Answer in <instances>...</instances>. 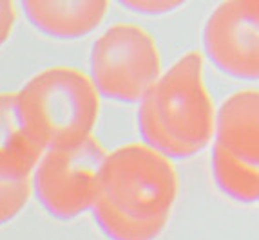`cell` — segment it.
Wrapping results in <instances>:
<instances>
[{"label": "cell", "mask_w": 259, "mask_h": 240, "mask_svg": "<svg viewBox=\"0 0 259 240\" xmlns=\"http://www.w3.org/2000/svg\"><path fill=\"white\" fill-rule=\"evenodd\" d=\"M138 130L145 145L168 159L201 152L216 134V114L203 82V56H182L140 101Z\"/></svg>", "instance_id": "cell-2"}, {"label": "cell", "mask_w": 259, "mask_h": 240, "mask_svg": "<svg viewBox=\"0 0 259 240\" xmlns=\"http://www.w3.org/2000/svg\"><path fill=\"white\" fill-rule=\"evenodd\" d=\"M160 76V52L143 27L114 24L96 38L91 78L102 96L120 103L142 101Z\"/></svg>", "instance_id": "cell-4"}, {"label": "cell", "mask_w": 259, "mask_h": 240, "mask_svg": "<svg viewBox=\"0 0 259 240\" xmlns=\"http://www.w3.org/2000/svg\"><path fill=\"white\" fill-rule=\"evenodd\" d=\"M212 157L259 168V90H238L225 99L216 116Z\"/></svg>", "instance_id": "cell-7"}, {"label": "cell", "mask_w": 259, "mask_h": 240, "mask_svg": "<svg viewBox=\"0 0 259 240\" xmlns=\"http://www.w3.org/2000/svg\"><path fill=\"white\" fill-rule=\"evenodd\" d=\"M178 197V173L167 155L149 145L107 154L98 177L93 215L111 240H154Z\"/></svg>", "instance_id": "cell-1"}, {"label": "cell", "mask_w": 259, "mask_h": 240, "mask_svg": "<svg viewBox=\"0 0 259 240\" xmlns=\"http://www.w3.org/2000/svg\"><path fill=\"white\" fill-rule=\"evenodd\" d=\"M246 2H248L250 6H254L255 9H259V0H246Z\"/></svg>", "instance_id": "cell-13"}, {"label": "cell", "mask_w": 259, "mask_h": 240, "mask_svg": "<svg viewBox=\"0 0 259 240\" xmlns=\"http://www.w3.org/2000/svg\"><path fill=\"white\" fill-rule=\"evenodd\" d=\"M107 154L93 136L76 146L46 150L33 179L44 210L55 219L71 220L93 208Z\"/></svg>", "instance_id": "cell-5"}, {"label": "cell", "mask_w": 259, "mask_h": 240, "mask_svg": "<svg viewBox=\"0 0 259 240\" xmlns=\"http://www.w3.org/2000/svg\"><path fill=\"white\" fill-rule=\"evenodd\" d=\"M17 11H15L13 0H0V47L9 40L13 33Z\"/></svg>", "instance_id": "cell-12"}, {"label": "cell", "mask_w": 259, "mask_h": 240, "mask_svg": "<svg viewBox=\"0 0 259 240\" xmlns=\"http://www.w3.org/2000/svg\"><path fill=\"white\" fill-rule=\"evenodd\" d=\"M203 42L220 71L259 80V9L246 0H223L208 17Z\"/></svg>", "instance_id": "cell-6"}, {"label": "cell", "mask_w": 259, "mask_h": 240, "mask_svg": "<svg viewBox=\"0 0 259 240\" xmlns=\"http://www.w3.org/2000/svg\"><path fill=\"white\" fill-rule=\"evenodd\" d=\"M33 183L29 177L6 179L0 177V224L13 220L31 197Z\"/></svg>", "instance_id": "cell-10"}, {"label": "cell", "mask_w": 259, "mask_h": 240, "mask_svg": "<svg viewBox=\"0 0 259 240\" xmlns=\"http://www.w3.org/2000/svg\"><path fill=\"white\" fill-rule=\"evenodd\" d=\"M17 105L24 129L46 152L76 146L93 136L100 92L82 71L55 65L27 80L17 92Z\"/></svg>", "instance_id": "cell-3"}, {"label": "cell", "mask_w": 259, "mask_h": 240, "mask_svg": "<svg viewBox=\"0 0 259 240\" xmlns=\"http://www.w3.org/2000/svg\"><path fill=\"white\" fill-rule=\"evenodd\" d=\"M22 8L40 33L58 40H76L102 24L109 0H22Z\"/></svg>", "instance_id": "cell-8"}, {"label": "cell", "mask_w": 259, "mask_h": 240, "mask_svg": "<svg viewBox=\"0 0 259 240\" xmlns=\"http://www.w3.org/2000/svg\"><path fill=\"white\" fill-rule=\"evenodd\" d=\"M121 6L142 15H165L182 8L187 0H118Z\"/></svg>", "instance_id": "cell-11"}, {"label": "cell", "mask_w": 259, "mask_h": 240, "mask_svg": "<svg viewBox=\"0 0 259 240\" xmlns=\"http://www.w3.org/2000/svg\"><path fill=\"white\" fill-rule=\"evenodd\" d=\"M42 155L44 148L24 129L18 114L17 92H0V177H29Z\"/></svg>", "instance_id": "cell-9"}]
</instances>
